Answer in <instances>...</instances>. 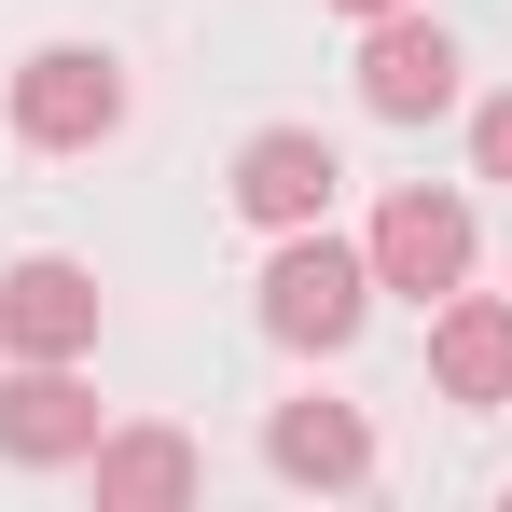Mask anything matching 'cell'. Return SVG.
<instances>
[{"label": "cell", "instance_id": "cell-1", "mask_svg": "<svg viewBox=\"0 0 512 512\" xmlns=\"http://www.w3.org/2000/svg\"><path fill=\"white\" fill-rule=\"evenodd\" d=\"M360 305H374V250H346V236H319V222L263 263V333L277 346H346Z\"/></svg>", "mask_w": 512, "mask_h": 512}, {"label": "cell", "instance_id": "cell-12", "mask_svg": "<svg viewBox=\"0 0 512 512\" xmlns=\"http://www.w3.org/2000/svg\"><path fill=\"white\" fill-rule=\"evenodd\" d=\"M333 14H402V0H333Z\"/></svg>", "mask_w": 512, "mask_h": 512}, {"label": "cell", "instance_id": "cell-5", "mask_svg": "<svg viewBox=\"0 0 512 512\" xmlns=\"http://www.w3.org/2000/svg\"><path fill=\"white\" fill-rule=\"evenodd\" d=\"M0 346H14V360H84L97 346V277L84 263H14V277H0Z\"/></svg>", "mask_w": 512, "mask_h": 512}, {"label": "cell", "instance_id": "cell-11", "mask_svg": "<svg viewBox=\"0 0 512 512\" xmlns=\"http://www.w3.org/2000/svg\"><path fill=\"white\" fill-rule=\"evenodd\" d=\"M471 167H485V180H512V97H485V125H471Z\"/></svg>", "mask_w": 512, "mask_h": 512}, {"label": "cell", "instance_id": "cell-3", "mask_svg": "<svg viewBox=\"0 0 512 512\" xmlns=\"http://www.w3.org/2000/svg\"><path fill=\"white\" fill-rule=\"evenodd\" d=\"M0 457H14V471L97 457V388L70 374V360H14V374H0Z\"/></svg>", "mask_w": 512, "mask_h": 512}, {"label": "cell", "instance_id": "cell-4", "mask_svg": "<svg viewBox=\"0 0 512 512\" xmlns=\"http://www.w3.org/2000/svg\"><path fill=\"white\" fill-rule=\"evenodd\" d=\"M457 277H471V208H457V194H388V208H374V291H416V305H443V291H457Z\"/></svg>", "mask_w": 512, "mask_h": 512}, {"label": "cell", "instance_id": "cell-6", "mask_svg": "<svg viewBox=\"0 0 512 512\" xmlns=\"http://www.w3.org/2000/svg\"><path fill=\"white\" fill-rule=\"evenodd\" d=\"M333 139H319V125H263L250 153H236V208H250V222H277V236H305V222H319V208H333Z\"/></svg>", "mask_w": 512, "mask_h": 512}, {"label": "cell", "instance_id": "cell-7", "mask_svg": "<svg viewBox=\"0 0 512 512\" xmlns=\"http://www.w3.org/2000/svg\"><path fill=\"white\" fill-rule=\"evenodd\" d=\"M360 97H374L388 125H429V111L457 97V42L429 28L416 0H402V14H374V42H360Z\"/></svg>", "mask_w": 512, "mask_h": 512}, {"label": "cell", "instance_id": "cell-2", "mask_svg": "<svg viewBox=\"0 0 512 512\" xmlns=\"http://www.w3.org/2000/svg\"><path fill=\"white\" fill-rule=\"evenodd\" d=\"M125 125V70L97 56V42H42L28 70H14V139L28 153H97Z\"/></svg>", "mask_w": 512, "mask_h": 512}, {"label": "cell", "instance_id": "cell-10", "mask_svg": "<svg viewBox=\"0 0 512 512\" xmlns=\"http://www.w3.org/2000/svg\"><path fill=\"white\" fill-rule=\"evenodd\" d=\"M97 499H111V512L194 499V443H180V429H97Z\"/></svg>", "mask_w": 512, "mask_h": 512}, {"label": "cell", "instance_id": "cell-9", "mask_svg": "<svg viewBox=\"0 0 512 512\" xmlns=\"http://www.w3.org/2000/svg\"><path fill=\"white\" fill-rule=\"evenodd\" d=\"M429 374H443V402H512V305H443Z\"/></svg>", "mask_w": 512, "mask_h": 512}, {"label": "cell", "instance_id": "cell-8", "mask_svg": "<svg viewBox=\"0 0 512 512\" xmlns=\"http://www.w3.org/2000/svg\"><path fill=\"white\" fill-rule=\"evenodd\" d=\"M263 457H277L291 485H360V471H374V429L346 416V402H277Z\"/></svg>", "mask_w": 512, "mask_h": 512}]
</instances>
